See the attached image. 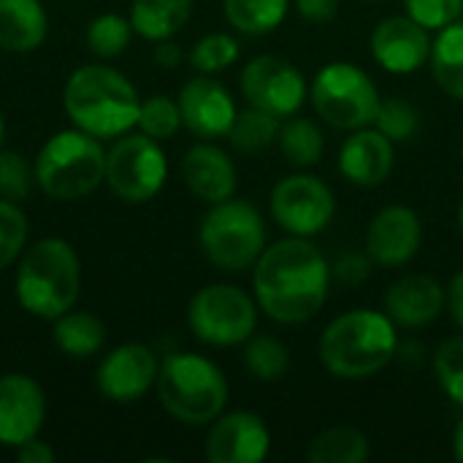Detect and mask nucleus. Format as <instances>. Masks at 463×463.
Returning <instances> with one entry per match:
<instances>
[{"mask_svg": "<svg viewBox=\"0 0 463 463\" xmlns=\"http://www.w3.org/2000/svg\"><path fill=\"white\" fill-rule=\"evenodd\" d=\"M331 263L304 236H288L263 250L252 266L258 309L282 326L312 320L328 301Z\"/></svg>", "mask_w": 463, "mask_h": 463, "instance_id": "f257e3e1", "label": "nucleus"}, {"mask_svg": "<svg viewBox=\"0 0 463 463\" xmlns=\"http://www.w3.org/2000/svg\"><path fill=\"white\" fill-rule=\"evenodd\" d=\"M399 350L396 323L388 312L350 309L334 317L320 336V361L339 380H366L380 374Z\"/></svg>", "mask_w": 463, "mask_h": 463, "instance_id": "f03ea898", "label": "nucleus"}, {"mask_svg": "<svg viewBox=\"0 0 463 463\" xmlns=\"http://www.w3.org/2000/svg\"><path fill=\"white\" fill-rule=\"evenodd\" d=\"M62 106L79 130L95 138H114L138 122L141 100L117 68L81 65L65 81Z\"/></svg>", "mask_w": 463, "mask_h": 463, "instance_id": "7ed1b4c3", "label": "nucleus"}, {"mask_svg": "<svg viewBox=\"0 0 463 463\" xmlns=\"http://www.w3.org/2000/svg\"><path fill=\"white\" fill-rule=\"evenodd\" d=\"M79 288L81 266L68 241L41 239L24 252L16 271V298L33 317L57 320L73 309Z\"/></svg>", "mask_w": 463, "mask_h": 463, "instance_id": "20e7f679", "label": "nucleus"}, {"mask_svg": "<svg viewBox=\"0 0 463 463\" xmlns=\"http://www.w3.org/2000/svg\"><path fill=\"white\" fill-rule=\"evenodd\" d=\"M157 396L165 412L179 423L209 426L225 412L228 380L209 358L195 353H174L160 364Z\"/></svg>", "mask_w": 463, "mask_h": 463, "instance_id": "39448f33", "label": "nucleus"}, {"mask_svg": "<svg viewBox=\"0 0 463 463\" xmlns=\"http://www.w3.org/2000/svg\"><path fill=\"white\" fill-rule=\"evenodd\" d=\"M38 187L57 201L90 195L106 179V152L100 141L84 130L54 133L35 157Z\"/></svg>", "mask_w": 463, "mask_h": 463, "instance_id": "423d86ee", "label": "nucleus"}, {"mask_svg": "<svg viewBox=\"0 0 463 463\" xmlns=\"http://www.w3.org/2000/svg\"><path fill=\"white\" fill-rule=\"evenodd\" d=\"M266 236L263 214L255 203L241 198L212 203L198 231L201 252L206 260L228 274L252 269L266 250Z\"/></svg>", "mask_w": 463, "mask_h": 463, "instance_id": "0eeeda50", "label": "nucleus"}, {"mask_svg": "<svg viewBox=\"0 0 463 463\" xmlns=\"http://www.w3.org/2000/svg\"><path fill=\"white\" fill-rule=\"evenodd\" d=\"M315 114L336 130H358L374 125L380 109V90L374 79L345 60L323 65L309 87Z\"/></svg>", "mask_w": 463, "mask_h": 463, "instance_id": "6e6552de", "label": "nucleus"}, {"mask_svg": "<svg viewBox=\"0 0 463 463\" xmlns=\"http://www.w3.org/2000/svg\"><path fill=\"white\" fill-rule=\"evenodd\" d=\"M193 334L212 347L244 345L258 326V301L236 285L201 288L187 309Z\"/></svg>", "mask_w": 463, "mask_h": 463, "instance_id": "1a4fd4ad", "label": "nucleus"}, {"mask_svg": "<svg viewBox=\"0 0 463 463\" xmlns=\"http://www.w3.org/2000/svg\"><path fill=\"white\" fill-rule=\"evenodd\" d=\"M168 176V160L160 144L144 133L119 138L106 155V184L128 203L155 198Z\"/></svg>", "mask_w": 463, "mask_h": 463, "instance_id": "9d476101", "label": "nucleus"}, {"mask_svg": "<svg viewBox=\"0 0 463 463\" xmlns=\"http://www.w3.org/2000/svg\"><path fill=\"white\" fill-rule=\"evenodd\" d=\"M334 214V190L320 176L290 174L282 176L271 190V217L290 236L312 239L331 225Z\"/></svg>", "mask_w": 463, "mask_h": 463, "instance_id": "9b49d317", "label": "nucleus"}, {"mask_svg": "<svg viewBox=\"0 0 463 463\" xmlns=\"http://www.w3.org/2000/svg\"><path fill=\"white\" fill-rule=\"evenodd\" d=\"M239 87L250 106L263 109L279 119L293 117L309 95V84L301 68L277 54L252 57L239 76Z\"/></svg>", "mask_w": 463, "mask_h": 463, "instance_id": "f8f14e48", "label": "nucleus"}, {"mask_svg": "<svg viewBox=\"0 0 463 463\" xmlns=\"http://www.w3.org/2000/svg\"><path fill=\"white\" fill-rule=\"evenodd\" d=\"M423 244V222L412 206L391 203L380 209L366 228V255L385 269L407 266Z\"/></svg>", "mask_w": 463, "mask_h": 463, "instance_id": "ddd939ff", "label": "nucleus"}, {"mask_svg": "<svg viewBox=\"0 0 463 463\" xmlns=\"http://www.w3.org/2000/svg\"><path fill=\"white\" fill-rule=\"evenodd\" d=\"M160 364L146 345H119L98 366V391L114 404H133L157 385Z\"/></svg>", "mask_w": 463, "mask_h": 463, "instance_id": "4468645a", "label": "nucleus"}, {"mask_svg": "<svg viewBox=\"0 0 463 463\" xmlns=\"http://www.w3.org/2000/svg\"><path fill=\"white\" fill-rule=\"evenodd\" d=\"M271 450V431L258 412L236 410L212 420L206 437L209 463H260Z\"/></svg>", "mask_w": 463, "mask_h": 463, "instance_id": "2eb2a0df", "label": "nucleus"}, {"mask_svg": "<svg viewBox=\"0 0 463 463\" xmlns=\"http://www.w3.org/2000/svg\"><path fill=\"white\" fill-rule=\"evenodd\" d=\"M374 62L396 76H410L420 71L431 57V35L410 14L383 19L369 41Z\"/></svg>", "mask_w": 463, "mask_h": 463, "instance_id": "dca6fc26", "label": "nucleus"}, {"mask_svg": "<svg viewBox=\"0 0 463 463\" xmlns=\"http://www.w3.org/2000/svg\"><path fill=\"white\" fill-rule=\"evenodd\" d=\"M176 103L182 111V125L203 141L228 136L239 114L228 87L212 79L209 73H201L184 81Z\"/></svg>", "mask_w": 463, "mask_h": 463, "instance_id": "f3484780", "label": "nucleus"}, {"mask_svg": "<svg viewBox=\"0 0 463 463\" xmlns=\"http://www.w3.org/2000/svg\"><path fill=\"white\" fill-rule=\"evenodd\" d=\"M46 418L43 388L27 374L0 377V445L19 448L38 437Z\"/></svg>", "mask_w": 463, "mask_h": 463, "instance_id": "a211bd4d", "label": "nucleus"}, {"mask_svg": "<svg viewBox=\"0 0 463 463\" xmlns=\"http://www.w3.org/2000/svg\"><path fill=\"white\" fill-rule=\"evenodd\" d=\"M396 163V149L388 136H383L374 125L350 130L339 149V171L342 176L364 190L380 187Z\"/></svg>", "mask_w": 463, "mask_h": 463, "instance_id": "6ab92c4d", "label": "nucleus"}, {"mask_svg": "<svg viewBox=\"0 0 463 463\" xmlns=\"http://www.w3.org/2000/svg\"><path fill=\"white\" fill-rule=\"evenodd\" d=\"M448 309V288L429 274H407L385 293V312L402 328L431 326Z\"/></svg>", "mask_w": 463, "mask_h": 463, "instance_id": "aec40b11", "label": "nucleus"}, {"mask_svg": "<svg viewBox=\"0 0 463 463\" xmlns=\"http://www.w3.org/2000/svg\"><path fill=\"white\" fill-rule=\"evenodd\" d=\"M182 179L193 195L206 203H220L236 193V165L231 155L214 144H195L182 160Z\"/></svg>", "mask_w": 463, "mask_h": 463, "instance_id": "412c9836", "label": "nucleus"}, {"mask_svg": "<svg viewBox=\"0 0 463 463\" xmlns=\"http://www.w3.org/2000/svg\"><path fill=\"white\" fill-rule=\"evenodd\" d=\"M49 30L41 0H0V49L33 52L43 43Z\"/></svg>", "mask_w": 463, "mask_h": 463, "instance_id": "4be33fe9", "label": "nucleus"}, {"mask_svg": "<svg viewBox=\"0 0 463 463\" xmlns=\"http://www.w3.org/2000/svg\"><path fill=\"white\" fill-rule=\"evenodd\" d=\"M193 0H133L130 24L146 41L174 38L190 19Z\"/></svg>", "mask_w": 463, "mask_h": 463, "instance_id": "5701e85b", "label": "nucleus"}, {"mask_svg": "<svg viewBox=\"0 0 463 463\" xmlns=\"http://www.w3.org/2000/svg\"><path fill=\"white\" fill-rule=\"evenodd\" d=\"M431 76L442 92L463 100V22H453L439 30L431 41Z\"/></svg>", "mask_w": 463, "mask_h": 463, "instance_id": "b1692460", "label": "nucleus"}, {"mask_svg": "<svg viewBox=\"0 0 463 463\" xmlns=\"http://www.w3.org/2000/svg\"><path fill=\"white\" fill-rule=\"evenodd\" d=\"M52 339L68 358H90L106 345V326L90 312H65L54 320Z\"/></svg>", "mask_w": 463, "mask_h": 463, "instance_id": "393cba45", "label": "nucleus"}, {"mask_svg": "<svg viewBox=\"0 0 463 463\" xmlns=\"http://www.w3.org/2000/svg\"><path fill=\"white\" fill-rule=\"evenodd\" d=\"M279 152L282 157L296 165V168H312L323 160L326 152V136L323 130L307 119V117H288L279 125V136H277Z\"/></svg>", "mask_w": 463, "mask_h": 463, "instance_id": "a878e982", "label": "nucleus"}, {"mask_svg": "<svg viewBox=\"0 0 463 463\" xmlns=\"http://www.w3.org/2000/svg\"><path fill=\"white\" fill-rule=\"evenodd\" d=\"M290 0H222L225 19L244 35H269L288 16Z\"/></svg>", "mask_w": 463, "mask_h": 463, "instance_id": "bb28decb", "label": "nucleus"}, {"mask_svg": "<svg viewBox=\"0 0 463 463\" xmlns=\"http://www.w3.org/2000/svg\"><path fill=\"white\" fill-rule=\"evenodd\" d=\"M307 458L312 463H366L369 439L353 426H334L309 442Z\"/></svg>", "mask_w": 463, "mask_h": 463, "instance_id": "cd10ccee", "label": "nucleus"}, {"mask_svg": "<svg viewBox=\"0 0 463 463\" xmlns=\"http://www.w3.org/2000/svg\"><path fill=\"white\" fill-rule=\"evenodd\" d=\"M279 125H282L279 117L250 106L236 114L233 125L228 130V141L233 149H239L244 155H258V152H266L271 144H277Z\"/></svg>", "mask_w": 463, "mask_h": 463, "instance_id": "c85d7f7f", "label": "nucleus"}, {"mask_svg": "<svg viewBox=\"0 0 463 463\" xmlns=\"http://www.w3.org/2000/svg\"><path fill=\"white\" fill-rule=\"evenodd\" d=\"M244 366L258 383H279L290 369V350L269 334H252L244 342Z\"/></svg>", "mask_w": 463, "mask_h": 463, "instance_id": "c756f323", "label": "nucleus"}, {"mask_svg": "<svg viewBox=\"0 0 463 463\" xmlns=\"http://www.w3.org/2000/svg\"><path fill=\"white\" fill-rule=\"evenodd\" d=\"M133 35V24L119 14H100L87 27V49L100 60L119 57Z\"/></svg>", "mask_w": 463, "mask_h": 463, "instance_id": "7c9ffc66", "label": "nucleus"}, {"mask_svg": "<svg viewBox=\"0 0 463 463\" xmlns=\"http://www.w3.org/2000/svg\"><path fill=\"white\" fill-rule=\"evenodd\" d=\"M239 43L228 33H209L195 41L187 60L198 73H220L239 60Z\"/></svg>", "mask_w": 463, "mask_h": 463, "instance_id": "2f4dec72", "label": "nucleus"}, {"mask_svg": "<svg viewBox=\"0 0 463 463\" xmlns=\"http://www.w3.org/2000/svg\"><path fill=\"white\" fill-rule=\"evenodd\" d=\"M374 128L383 136H388L393 144H404V141H410L418 133L420 114L404 98H383L380 109H377V117H374Z\"/></svg>", "mask_w": 463, "mask_h": 463, "instance_id": "473e14b6", "label": "nucleus"}, {"mask_svg": "<svg viewBox=\"0 0 463 463\" xmlns=\"http://www.w3.org/2000/svg\"><path fill=\"white\" fill-rule=\"evenodd\" d=\"M144 136L155 138V141H165L171 138L179 128H182V111L179 103L165 98V95H152L141 103L138 109V122Z\"/></svg>", "mask_w": 463, "mask_h": 463, "instance_id": "72a5a7b5", "label": "nucleus"}, {"mask_svg": "<svg viewBox=\"0 0 463 463\" xmlns=\"http://www.w3.org/2000/svg\"><path fill=\"white\" fill-rule=\"evenodd\" d=\"M434 377L448 399L463 407V334L445 339L434 353Z\"/></svg>", "mask_w": 463, "mask_h": 463, "instance_id": "f704fd0d", "label": "nucleus"}, {"mask_svg": "<svg viewBox=\"0 0 463 463\" xmlns=\"http://www.w3.org/2000/svg\"><path fill=\"white\" fill-rule=\"evenodd\" d=\"M27 241V217L14 203L0 198V271L11 266Z\"/></svg>", "mask_w": 463, "mask_h": 463, "instance_id": "c9c22d12", "label": "nucleus"}, {"mask_svg": "<svg viewBox=\"0 0 463 463\" xmlns=\"http://www.w3.org/2000/svg\"><path fill=\"white\" fill-rule=\"evenodd\" d=\"M35 182V168L19 155V152H0V198L5 201H22L27 198L30 187Z\"/></svg>", "mask_w": 463, "mask_h": 463, "instance_id": "e433bc0d", "label": "nucleus"}, {"mask_svg": "<svg viewBox=\"0 0 463 463\" xmlns=\"http://www.w3.org/2000/svg\"><path fill=\"white\" fill-rule=\"evenodd\" d=\"M404 8L426 30H442L461 19L463 0H404Z\"/></svg>", "mask_w": 463, "mask_h": 463, "instance_id": "4c0bfd02", "label": "nucleus"}, {"mask_svg": "<svg viewBox=\"0 0 463 463\" xmlns=\"http://www.w3.org/2000/svg\"><path fill=\"white\" fill-rule=\"evenodd\" d=\"M372 271V258L369 255H345L331 266V277L339 279L342 285H361Z\"/></svg>", "mask_w": 463, "mask_h": 463, "instance_id": "58836bf2", "label": "nucleus"}, {"mask_svg": "<svg viewBox=\"0 0 463 463\" xmlns=\"http://www.w3.org/2000/svg\"><path fill=\"white\" fill-rule=\"evenodd\" d=\"M301 19L312 24H326L339 14V0H293Z\"/></svg>", "mask_w": 463, "mask_h": 463, "instance_id": "ea45409f", "label": "nucleus"}, {"mask_svg": "<svg viewBox=\"0 0 463 463\" xmlns=\"http://www.w3.org/2000/svg\"><path fill=\"white\" fill-rule=\"evenodd\" d=\"M16 450V461L19 463H52L54 461V450L46 445V442H41L38 437H33V439H27V442H22L19 448H14Z\"/></svg>", "mask_w": 463, "mask_h": 463, "instance_id": "a19ab883", "label": "nucleus"}, {"mask_svg": "<svg viewBox=\"0 0 463 463\" xmlns=\"http://www.w3.org/2000/svg\"><path fill=\"white\" fill-rule=\"evenodd\" d=\"M448 309L453 323L463 331V271H458L448 285Z\"/></svg>", "mask_w": 463, "mask_h": 463, "instance_id": "79ce46f5", "label": "nucleus"}, {"mask_svg": "<svg viewBox=\"0 0 463 463\" xmlns=\"http://www.w3.org/2000/svg\"><path fill=\"white\" fill-rule=\"evenodd\" d=\"M182 46L179 43H174L171 38L168 41H157V49L152 52V60H155V65H160V68H176L179 62H182Z\"/></svg>", "mask_w": 463, "mask_h": 463, "instance_id": "37998d69", "label": "nucleus"}, {"mask_svg": "<svg viewBox=\"0 0 463 463\" xmlns=\"http://www.w3.org/2000/svg\"><path fill=\"white\" fill-rule=\"evenodd\" d=\"M453 456L456 461L463 463V418L456 423V431H453Z\"/></svg>", "mask_w": 463, "mask_h": 463, "instance_id": "c03bdc74", "label": "nucleus"}, {"mask_svg": "<svg viewBox=\"0 0 463 463\" xmlns=\"http://www.w3.org/2000/svg\"><path fill=\"white\" fill-rule=\"evenodd\" d=\"M456 220H458V228H461V233H463V198H461V203H458V214H456Z\"/></svg>", "mask_w": 463, "mask_h": 463, "instance_id": "a18cd8bd", "label": "nucleus"}, {"mask_svg": "<svg viewBox=\"0 0 463 463\" xmlns=\"http://www.w3.org/2000/svg\"><path fill=\"white\" fill-rule=\"evenodd\" d=\"M3 136H5V122H3V114H0V144H3Z\"/></svg>", "mask_w": 463, "mask_h": 463, "instance_id": "49530a36", "label": "nucleus"}]
</instances>
